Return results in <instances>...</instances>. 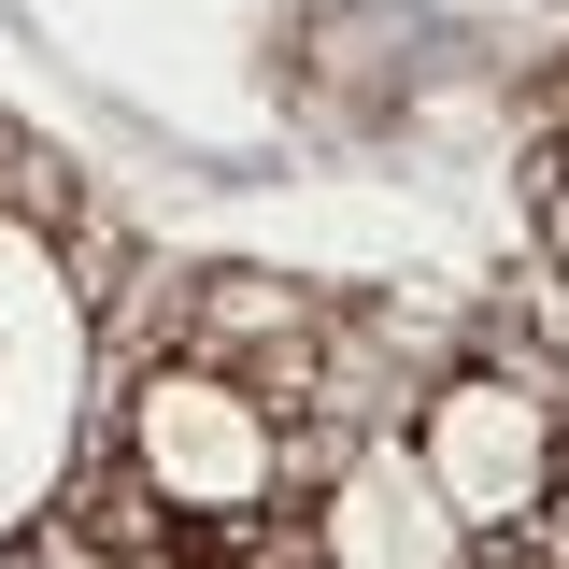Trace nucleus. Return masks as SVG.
Segmentation results:
<instances>
[{"label": "nucleus", "instance_id": "nucleus-1", "mask_svg": "<svg viewBox=\"0 0 569 569\" xmlns=\"http://www.w3.org/2000/svg\"><path fill=\"white\" fill-rule=\"evenodd\" d=\"M413 470L441 498V527L498 556V541H541V512H556V470H569V413L541 370H512V356H470V370H441L413 413Z\"/></svg>", "mask_w": 569, "mask_h": 569}, {"label": "nucleus", "instance_id": "nucleus-3", "mask_svg": "<svg viewBox=\"0 0 569 569\" xmlns=\"http://www.w3.org/2000/svg\"><path fill=\"white\" fill-rule=\"evenodd\" d=\"M470 569H541V556H527V541H498V556H470Z\"/></svg>", "mask_w": 569, "mask_h": 569}, {"label": "nucleus", "instance_id": "nucleus-2", "mask_svg": "<svg viewBox=\"0 0 569 569\" xmlns=\"http://www.w3.org/2000/svg\"><path fill=\"white\" fill-rule=\"evenodd\" d=\"M129 470H142V498H157L186 541H242L284 498V427H271L257 385H228L200 356H157L129 385Z\"/></svg>", "mask_w": 569, "mask_h": 569}]
</instances>
